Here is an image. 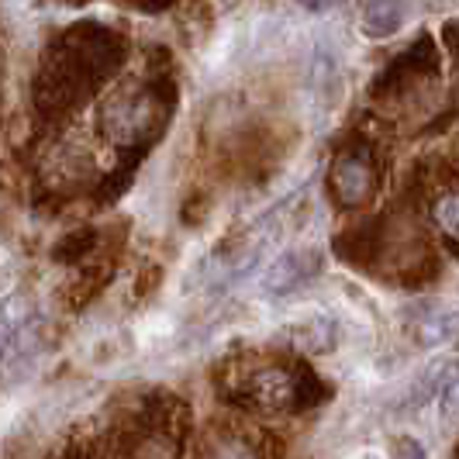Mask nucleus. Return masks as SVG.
I'll use <instances>...</instances> for the list:
<instances>
[{
    "mask_svg": "<svg viewBox=\"0 0 459 459\" xmlns=\"http://www.w3.org/2000/svg\"><path fill=\"white\" fill-rule=\"evenodd\" d=\"M28 318H31V304L24 298L0 300V352L28 328Z\"/></svg>",
    "mask_w": 459,
    "mask_h": 459,
    "instance_id": "8",
    "label": "nucleus"
},
{
    "mask_svg": "<svg viewBox=\"0 0 459 459\" xmlns=\"http://www.w3.org/2000/svg\"><path fill=\"white\" fill-rule=\"evenodd\" d=\"M283 342L298 352H307V356H322L335 345V322L322 315V311H307V315H298L290 322L280 325L276 332Z\"/></svg>",
    "mask_w": 459,
    "mask_h": 459,
    "instance_id": "3",
    "label": "nucleus"
},
{
    "mask_svg": "<svg viewBox=\"0 0 459 459\" xmlns=\"http://www.w3.org/2000/svg\"><path fill=\"white\" fill-rule=\"evenodd\" d=\"M397 459H425V449H421L414 438H404V442L397 446Z\"/></svg>",
    "mask_w": 459,
    "mask_h": 459,
    "instance_id": "12",
    "label": "nucleus"
},
{
    "mask_svg": "<svg viewBox=\"0 0 459 459\" xmlns=\"http://www.w3.org/2000/svg\"><path fill=\"white\" fill-rule=\"evenodd\" d=\"M322 266H325V255L315 246L287 249V253H280L266 266V273L259 280V290L266 298H287V294L300 290L304 283H311L315 276L322 273Z\"/></svg>",
    "mask_w": 459,
    "mask_h": 459,
    "instance_id": "2",
    "label": "nucleus"
},
{
    "mask_svg": "<svg viewBox=\"0 0 459 459\" xmlns=\"http://www.w3.org/2000/svg\"><path fill=\"white\" fill-rule=\"evenodd\" d=\"M438 408L442 414H459V373L446 384V391L438 394Z\"/></svg>",
    "mask_w": 459,
    "mask_h": 459,
    "instance_id": "11",
    "label": "nucleus"
},
{
    "mask_svg": "<svg viewBox=\"0 0 459 459\" xmlns=\"http://www.w3.org/2000/svg\"><path fill=\"white\" fill-rule=\"evenodd\" d=\"M432 218H436V225L449 238H456L459 242V190H446V194H438L436 204H432Z\"/></svg>",
    "mask_w": 459,
    "mask_h": 459,
    "instance_id": "9",
    "label": "nucleus"
},
{
    "mask_svg": "<svg viewBox=\"0 0 459 459\" xmlns=\"http://www.w3.org/2000/svg\"><path fill=\"white\" fill-rule=\"evenodd\" d=\"M328 186L342 207L367 204L373 194V166L363 156H339L328 173Z\"/></svg>",
    "mask_w": 459,
    "mask_h": 459,
    "instance_id": "4",
    "label": "nucleus"
},
{
    "mask_svg": "<svg viewBox=\"0 0 459 459\" xmlns=\"http://www.w3.org/2000/svg\"><path fill=\"white\" fill-rule=\"evenodd\" d=\"M408 332H411L414 345L438 349V345H446L449 339L459 335V311H453V307H432V311L418 315Z\"/></svg>",
    "mask_w": 459,
    "mask_h": 459,
    "instance_id": "6",
    "label": "nucleus"
},
{
    "mask_svg": "<svg viewBox=\"0 0 459 459\" xmlns=\"http://www.w3.org/2000/svg\"><path fill=\"white\" fill-rule=\"evenodd\" d=\"M211 459H255V453L242 438H225V442L214 446V456Z\"/></svg>",
    "mask_w": 459,
    "mask_h": 459,
    "instance_id": "10",
    "label": "nucleus"
},
{
    "mask_svg": "<svg viewBox=\"0 0 459 459\" xmlns=\"http://www.w3.org/2000/svg\"><path fill=\"white\" fill-rule=\"evenodd\" d=\"M352 459H384L380 453H373V449H367V453H356Z\"/></svg>",
    "mask_w": 459,
    "mask_h": 459,
    "instance_id": "13",
    "label": "nucleus"
},
{
    "mask_svg": "<svg viewBox=\"0 0 459 459\" xmlns=\"http://www.w3.org/2000/svg\"><path fill=\"white\" fill-rule=\"evenodd\" d=\"M156 121H160V100L142 87H125L100 108V132L111 142H138L152 135Z\"/></svg>",
    "mask_w": 459,
    "mask_h": 459,
    "instance_id": "1",
    "label": "nucleus"
},
{
    "mask_svg": "<svg viewBox=\"0 0 459 459\" xmlns=\"http://www.w3.org/2000/svg\"><path fill=\"white\" fill-rule=\"evenodd\" d=\"M408 22V7L404 4H367L359 24L369 39H391L401 31V24Z\"/></svg>",
    "mask_w": 459,
    "mask_h": 459,
    "instance_id": "7",
    "label": "nucleus"
},
{
    "mask_svg": "<svg viewBox=\"0 0 459 459\" xmlns=\"http://www.w3.org/2000/svg\"><path fill=\"white\" fill-rule=\"evenodd\" d=\"M249 397L266 411H287L298 397V380L283 367H266L249 377Z\"/></svg>",
    "mask_w": 459,
    "mask_h": 459,
    "instance_id": "5",
    "label": "nucleus"
}]
</instances>
